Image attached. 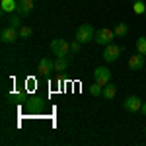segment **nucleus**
Segmentation results:
<instances>
[{
    "label": "nucleus",
    "mask_w": 146,
    "mask_h": 146,
    "mask_svg": "<svg viewBox=\"0 0 146 146\" xmlns=\"http://www.w3.org/2000/svg\"><path fill=\"white\" fill-rule=\"evenodd\" d=\"M115 94H117V88H115L113 84H105V86H103V98H105V100H113Z\"/></svg>",
    "instance_id": "nucleus-13"
},
{
    "label": "nucleus",
    "mask_w": 146,
    "mask_h": 146,
    "mask_svg": "<svg viewBox=\"0 0 146 146\" xmlns=\"http://www.w3.org/2000/svg\"><path fill=\"white\" fill-rule=\"evenodd\" d=\"M20 37V29H16V27H4L2 29V33H0V39H2V43H14L16 39Z\"/></svg>",
    "instance_id": "nucleus-8"
},
{
    "label": "nucleus",
    "mask_w": 146,
    "mask_h": 146,
    "mask_svg": "<svg viewBox=\"0 0 146 146\" xmlns=\"http://www.w3.org/2000/svg\"><path fill=\"white\" fill-rule=\"evenodd\" d=\"M0 8H2V12H6V14H12V12L18 10V2L16 0H2L0 2Z\"/></svg>",
    "instance_id": "nucleus-12"
},
{
    "label": "nucleus",
    "mask_w": 146,
    "mask_h": 146,
    "mask_svg": "<svg viewBox=\"0 0 146 146\" xmlns=\"http://www.w3.org/2000/svg\"><path fill=\"white\" fill-rule=\"evenodd\" d=\"M25 109H27L29 115H39V113H43V109H45V100L39 98V96H31V98H27V101H25Z\"/></svg>",
    "instance_id": "nucleus-1"
},
{
    "label": "nucleus",
    "mask_w": 146,
    "mask_h": 146,
    "mask_svg": "<svg viewBox=\"0 0 146 146\" xmlns=\"http://www.w3.org/2000/svg\"><path fill=\"white\" fill-rule=\"evenodd\" d=\"M39 72L43 74V76H51V72L55 70V62L51 60V58H47V56H43L41 60H39Z\"/></svg>",
    "instance_id": "nucleus-9"
},
{
    "label": "nucleus",
    "mask_w": 146,
    "mask_h": 146,
    "mask_svg": "<svg viewBox=\"0 0 146 146\" xmlns=\"http://www.w3.org/2000/svg\"><path fill=\"white\" fill-rule=\"evenodd\" d=\"M133 10H135V14H146L144 2H140V0H135V4H133Z\"/></svg>",
    "instance_id": "nucleus-18"
},
{
    "label": "nucleus",
    "mask_w": 146,
    "mask_h": 146,
    "mask_svg": "<svg viewBox=\"0 0 146 146\" xmlns=\"http://www.w3.org/2000/svg\"><path fill=\"white\" fill-rule=\"evenodd\" d=\"M144 133H146V127H144Z\"/></svg>",
    "instance_id": "nucleus-23"
},
{
    "label": "nucleus",
    "mask_w": 146,
    "mask_h": 146,
    "mask_svg": "<svg viewBox=\"0 0 146 146\" xmlns=\"http://www.w3.org/2000/svg\"><path fill=\"white\" fill-rule=\"evenodd\" d=\"M29 35H31V27H27V25H22V27H20V37H25V39H27Z\"/></svg>",
    "instance_id": "nucleus-20"
},
{
    "label": "nucleus",
    "mask_w": 146,
    "mask_h": 146,
    "mask_svg": "<svg viewBox=\"0 0 146 146\" xmlns=\"http://www.w3.org/2000/svg\"><path fill=\"white\" fill-rule=\"evenodd\" d=\"M113 31H115V35H117V37H123V35H127V31H129V27H127V23H117V25H115V29H113Z\"/></svg>",
    "instance_id": "nucleus-15"
},
{
    "label": "nucleus",
    "mask_w": 146,
    "mask_h": 146,
    "mask_svg": "<svg viewBox=\"0 0 146 146\" xmlns=\"http://www.w3.org/2000/svg\"><path fill=\"white\" fill-rule=\"evenodd\" d=\"M144 64H146V58H144L142 53H136V55H133L129 58V68L131 70H140Z\"/></svg>",
    "instance_id": "nucleus-10"
},
{
    "label": "nucleus",
    "mask_w": 146,
    "mask_h": 146,
    "mask_svg": "<svg viewBox=\"0 0 146 146\" xmlns=\"http://www.w3.org/2000/svg\"><path fill=\"white\" fill-rule=\"evenodd\" d=\"M90 94H92V96H96V98H98V96H103V86L96 82V84L90 88Z\"/></svg>",
    "instance_id": "nucleus-19"
},
{
    "label": "nucleus",
    "mask_w": 146,
    "mask_h": 146,
    "mask_svg": "<svg viewBox=\"0 0 146 146\" xmlns=\"http://www.w3.org/2000/svg\"><path fill=\"white\" fill-rule=\"evenodd\" d=\"M80 47H82V43H80L78 39H74V41L70 43V51H72V53H78V51H80Z\"/></svg>",
    "instance_id": "nucleus-21"
},
{
    "label": "nucleus",
    "mask_w": 146,
    "mask_h": 146,
    "mask_svg": "<svg viewBox=\"0 0 146 146\" xmlns=\"http://www.w3.org/2000/svg\"><path fill=\"white\" fill-rule=\"evenodd\" d=\"M117 35H115V31H111V29H107V27H103V29H100V31H96V43L98 45H109V43H113V39H115Z\"/></svg>",
    "instance_id": "nucleus-3"
},
{
    "label": "nucleus",
    "mask_w": 146,
    "mask_h": 146,
    "mask_svg": "<svg viewBox=\"0 0 146 146\" xmlns=\"http://www.w3.org/2000/svg\"><path fill=\"white\" fill-rule=\"evenodd\" d=\"M94 80L101 84V86H105V84H109V80H111V70L105 66H98L94 70Z\"/></svg>",
    "instance_id": "nucleus-6"
},
{
    "label": "nucleus",
    "mask_w": 146,
    "mask_h": 146,
    "mask_svg": "<svg viewBox=\"0 0 146 146\" xmlns=\"http://www.w3.org/2000/svg\"><path fill=\"white\" fill-rule=\"evenodd\" d=\"M94 37H96V31H94V27H92L90 23L78 25V29H76V39H78L80 43H90Z\"/></svg>",
    "instance_id": "nucleus-2"
},
{
    "label": "nucleus",
    "mask_w": 146,
    "mask_h": 146,
    "mask_svg": "<svg viewBox=\"0 0 146 146\" xmlns=\"http://www.w3.org/2000/svg\"><path fill=\"white\" fill-rule=\"evenodd\" d=\"M140 111H142V113L146 115V103H142V109H140Z\"/></svg>",
    "instance_id": "nucleus-22"
},
{
    "label": "nucleus",
    "mask_w": 146,
    "mask_h": 146,
    "mask_svg": "<svg viewBox=\"0 0 146 146\" xmlns=\"http://www.w3.org/2000/svg\"><path fill=\"white\" fill-rule=\"evenodd\" d=\"M16 12H18V16H29L33 12V0H20Z\"/></svg>",
    "instance_id": "nucleus-11"
},
{
    "label": "nucleus",
    "mask_w": 146,
    "mask_h": 146,
    "mask_svg": "<svg viewBox=\"0 0 146 146\" xmlns=\"http://www.w3.org/2000/svg\"><path fill=\"white\" fill-rule=\"evenodd\" d=\"M8 25H10V27H16V29H20V27H22V16H10Z\"/></svg>",
    "instance_id": "nucleus-16"
},
{
    "label": "nucleus",
    "mask_w": 146,
    "mask_h": 146,
    "mask_svg": "<svg viewBox=\"0 0 146 146\" xmlns=\"http://www.w3.org/2000/svg\"><path fill=\"white\" fill-rule=\"evenodd\" d=\"M51 51L56 56H66L68 51H70V43L64 41V39H53L51 41Z\"/></svg>",
    "instance_id": "nucleus-4"
},
{
    "label": "nucleus",
    "mask_w": 146,
    "mask_h": 146,
    "mask_svg": "<svg viewBox=\"0 0 146 146\" xmlns=\"http://www.w3.org/2000/svg\"><path fill=\"white\" fill-rule=\"evenodd\" d=\"M121 53H123V47L109 43V45H105V51H103V58H105V62H115V60L119 58V55H121Z\"/></svg>",
    "instance_id": "nucleus-5"
},
{
    "label": "nucleus",
    "mask_w": 146,
    "mask_h": 146,
    "mask_svg": "<svg viewBox=\"0 0 146 146\" xmlns=\"http://www.w3.org/2000/svg\"><path fill=\"white\" fill-rule=\"evenodd\" d=\"M123 107L131 113H136V111L142 109V100H140L138 96H129V98L123 101Z\"/></svg>",
    "instance_id": "nucleus-7"
},
{
    "label": "nucleus",
    "mask_w": 146,
    "mask_h": 146,
    "mask_svg": "<svg viewBox=\"0 0 146 146\" xmlns=\"http://www.w3.org/2000/svg\"><path fill=\"white\" fill-rule=\"evenodd\" d=\"M136 49H138V53H142V55L146 56V35L138 37V41H136Z\"/></svg>",
    "instance_id": "nucleus-17"
},
{
    "label": "nucleus",
    "mask_w": 146,
    "mask_h": 146,
    "mask_svg": "<svg viewBox=\"0 0 146 146\" xmlns=\"http://www.w3.org/2000/svg\"><path fill=\"white\" fill-rule=\"evenodd\" d=\"M68 66V60H66V56H56V60H55V68L60 72V70H66Z\"/></svg>",
    "instance_id": "nucleus-14"
},
{
    "label": "nucleus",
    "mask_w": 146,
    "mask_h": 146,
    "mask_svg": "<svg viewBox=\"0 0 146 146\" xmlns=\"http://www.w3.org/2000/svg\"><path fill=\"white\" fill-rule=\"evenodd\" d=\"M140 2H144V0H140Z\"/></svg>",
    "instance_id": "nucleus-24"
}]
</instances>
